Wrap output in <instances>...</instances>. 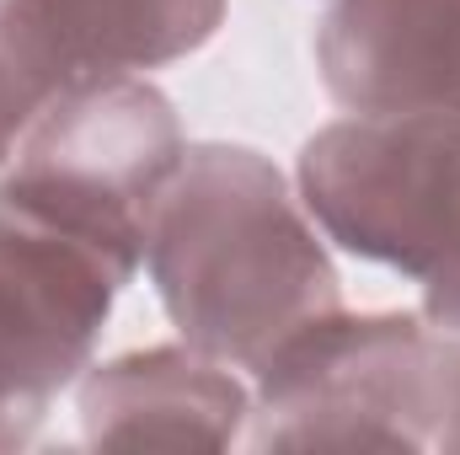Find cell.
<instances>
[{
    "label": "cell",
    "mask_w": 460,
    "mask_h": 455,
    "mask_svg": "<svg viewBox=\"0 0 460 455\" xmlns=\"http://www.w3.org/2000/svg\"><path fill=\"white\" fill-rule=\"evenodd\" d=\"M150 284L182 343L262 370L311 322L343 311L338 268L284 172L246 145H193L155 199Z\"/></svg>",
    "instance_id": "cell-1"
},
{
    "label": "cell",
    "mask_w": 460,
    "mask_h": 455,
    "mask_svg": "<svg viewBox=\"0 0 460 455\" xmlns=\"http://www.w3.org/2000/svg\"><path fill=\"white\" fill-rule=\"evenodd\" d=\"M257 386V451H460V338L418 317L332 311Z\"/></svg>",
    "instance_id": "cell-2"
},
{
    "label": "cell",
    "mask_w": 460,
    "mask_h": 455,
    "mask_svg": "<svg viewBox=\"0 0 460 455\" xmlns=\"http://www.w3.org/2000/svg\"><path fill=\"white\" fill-rule=\"evenodd\" d=\"M300 204L343 252L423 290L460 338V113H353L300 150Z\"/></svg>",
    "instance_id": "cell-3"
},
{
    "label": "cell",
    "mask_w": 460,
    "mask_h": 455,
    "mask_svg": "<svg viewBox=\"0 0 460 455\" xmlns=\"http://www.w3.org/2000/svg\"><path fill=\"white\" fill-rule=\"evenodd\" d=\"M145 241L0 193V445L38 434L49 402L92 364Z\"/></svg>",
    "instance_id": "cell-4"
},
{
    "label": "cell",
    "mask_w": 460,
    "mask_h": 455,
    "mask_svg": "<svg viewBox=\"0 0 460 455\" xmlns=\"http://www.w3.org/2000/svg\"><path fill=\"white\" fill-rule=\"evenodd\" d=\"M182 156L188 145L172 103L150 81L123 76L49 97L0 166V193L150 241L155 199Z\"/></svg>",
    "instance_id": "cell-5"
},
{
    "label": "cell",
    "mask_w": 460,
    "mask_h": 455,
    "mask_svg": "<svg viewBox=\"0 0 460 455\" xmlns=\"http://www.w3.org/2000/svg\"><path fill=\"white\" fill-rule=\"evenodd\" d=\"M220 22L226 0H0V38L43 103L172 65Z\"/></svg>",
    "instance_id": "cell-6"
},
{
    "label": "cell",
    "mask_w": 460,
    "mask_h": 455,
    "mask_svg": "<svg viewBox=\"0 0 460 455\" xmlns=\"http://www.w3.org/2000/svg\"><path fill=\"white\" fill-rule=\"evenodd\" d=\"M316 65L348 113H460V0H327Z\"/></svg>",
    "instance_id": "cell-7"
},
{
    "label": "cell",
    "mask_w": 460,
    "mask_h": 455,
    "mask_svg": "<svg viewBox=\"0 0 460 455\" xmlns=\"http://www.w3.org/2000/svg\"><path fill=\"white\" fill-rule=\"evenodd\" d=\"M246 424V386L193 343L123 353L81 380V429L108 451H226Z\"/></svg>",
    "instance_id": "cell-8"
},
{
    "label": "cell",
    "mask_w": 460,
    "mask_h": 455,
    "mask_svg": "<svg viewBox=\"0 0 460 455\" xmlns=\"http://www.w3.org/2000/svg\"><path fill=\"white\" fill-rule=\"evenodd\" d=\"M38 108H43V97H38L32 81L16 70V59H11V49H5V38H0V166L11 161L16 139L27 134V123L38 118Z\"/></svg>",
    "instance_id": "cell-9"
},
{
    "label": "cell",
    "mask_w": 460,
    "mask_h": 455,
    "mask_svg": "<svg viewBox=\"0 0 460 455\" xmlns=\"http://www.w3.org/2000/svg\"><path fill=\"white\" fill-rule=\"evenodd\" d=\"M0 451H5V445H0Z\"/></svg>",
    "instance_id": "cell-10"
}]
</instances>
